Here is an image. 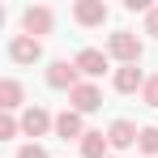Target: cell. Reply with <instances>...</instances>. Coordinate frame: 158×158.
<instances>
[{"label":"cell","instance_id":"cell-11","mask_svg":"<svg viewBox=\"0 0 158 158\" xmlns=\"http://www.w3.org/2000/svg\"><path fill=\"white\" fill-rule=\"evenodd\" d=\"M115 90H120V94L145 90V77H141V69H137V64H124V69H115Z\"/></svg>","mask_w":158,"mask_h":158},{"label":"cell","instance_id":"cell-5","mask_svg":"<svg viewBox=\"0 0 158 158\" xmlns=\"http://www.w3.org/2000/svg\"><path fill=\"white\" fill-rule=\"evenodd\" d=\"M69 98H73V111H81V115L103 107V94H98V85H94V81H81V85L69 94Z\"/></svg>","mask_w":158,"mask_h":158},{"label":"cell","instance_id":"cell-13","mask_svg":"<svg viewBox=\"0 0 158 158\" xmlns=\"http://www.w3.org/2000/svg\"><path fill=\"white\" fill-rule=\"evenodd\" d=\"M0 107H4V115H9L13 107H22V85H17L13 77H4V81H0Z\"/></svg>","mask_w":158,"mask_h":158},{"label":"cell","instance_id":"cell-8","mask_svg":"<svg viewBox=\"0 0 158 158\" xmlns=\"http://www.w3.org/2000/svg\"><path fill=\"white\" fill-rule=\"evenodd\" d=\"M73 17H77L81 26H103L107 22V4L103 0H77L73 4Z\"/></svg>","mask_w":158,"mask_h":158},{"label":"cell","instance_id":"cell-12","mask_svg":"<svg viewBox=\"0 0 158 158\" xmlns=\"http://www.w3.org/2000/svg\"><path fill=\"white\" fill-rule=\"evenodd\" d=\"M107 145H111V141H107V132H85V137H81V158H103L107 154Z\"/></svg>","mask_w":158,"mask_h":158},{"label":"cell","instance_id":"cell-2","mask_svg":"<svg viewBox=\"0 0 158 158\" xmlns=\"http://www.w3.org/2000/svg\"><path fill=\"white\" fill-rule=\"evenodd\" d=\"M47 85H52V90H69V94H73V90L81 85V69H77V64H69V60H56L52 69H47Z\"/></svg>","mask_w":158,"mask_h":158},{"label":"cell","instance_id":"cell-7","mask_svg":"<svg viewBox=\"0 0 158 158\" xmlns=\"http://www.w3.org/2000/svg\"><path fill=\"white\" fill-rule=\"evenodd\" d=\"M81 69V77H103L107 73V52H98V47H85V52H77V60H73Z\"/></svg>","mask_w":158,"mask_h":158},{"label":"cell","instance_id":"cell-15","mask_svg":"<svg viewBox=\"0 0 158 158\" xmlns=\"http://www.w3.org/2000/svg\"><path fill=\"white\" fill-rule=\"evenodd\" d=\"M22 132V124L13 120V115H0V141H9V137H17Z\"/></svg>","mask_w":158,"mask_h":158},{"label":"cell","instance_id":"cell-10","mask_svg":"<svg viewBox=\"0 0 158 158\" xmlns=\"http://www.w3.org/2000/svg\"><path fill=\"white\" fill-rule=\"evenodd\" d=\"M56 132H60V137H64V141H73V137H85V124H81V111H73V107H69V111H60V115H56Z\"/></svg>","mask_w":158,"mask_h":158},{"label":"cell","instance_id":"cell-4","mask_svg":"<svg viewBox=\"0 0 158 158\" xmlns=\"http://www.w3.org/2000/svg\"><path fill=\"white\" fill-rule=\"evenodd\" d=\"M9 56H13L17 64H34V60L43 56V39H30V34H17V39L9 43Z\"/></svg>","mask_w":158,"mask_h":158},{"label":"cell","instance_id":"cell-16","mask_svg":"<svg viewBox=\"0 0 158 158\" xmlns=\"http://www.w3.org/2000/svg\"><path fill=\"white\" fill-rule=\"evenodd\" d=\"M141 98L150 107H158V77H145V90H141Z\"/></svg>","mask_w":158,"mask_h":158},{"label":"cell","instance_id":"cell-17","mask_svg":"<svg viewBox=\"0 0 158 158\" xmlns=\"http://www.w3.org/2000/svg\"><path fill=\"white\" fill-rule=\"evenodd\" d=\"M17 158H47V150H43V145H22Z\"/></svg>","mask_w":158,"mask_h":158},{"label":"cell","instance_id":"cell-18","mask_svg":"<svg viewBox=\"0 0 158 158\" xmlns=\"http://www.w3.org/2000/svg\"><path fill=\"white\" fill-rule=\"evenodd\" d=\"M145 34H158V9L145 13Z\"/></svg>","mask_w":158,"mask_h":158},{"label":"cell","instance_id":"cell-9","mask_svg":"<svg viewBox=\"0 0 158 158\" xmlns=\"http://www.w3.org/2000/svg\"><path fill=\"white\" fill-rule=\"evenodd\" d=\"M47 128H56V120L43 111V107H26V115H22V132L26 137H43Z\"/></svg>","mask_w":158,"mask_h":158},{"label":"cell","instance_id":"cell-3","mask_svg":"<svg viewBox=\"0 0 158 158\" xmlns=\"http://www.w3.org/2000/svg\"><path fill=\"white\" fill-rule=\"evenodd\" d=\"M52 9H47V4H34V9H26V13H22V30H26L30 39H39V34H52Z\"/></svg>","mask_w":158,"mask_h":158},{"label":"cell","instance_id":"cell-14","mask_svg":"<svg viewBox=\"0 0 158 158\" xmlns=\"http://www.w3.org/2000/svg\"><path fill=\"white\" fill-rule=\"evenodd\" d=\"M145 154H158V128H141V141H137Z\"/></svg>","mask_w":158,"mask_h":158},{"label":"cell","instance_id":"cell-6","mask_svg":"<svg viewBox=\"0 0 158 158\" xmlns=\"http://www.w3.org/2000/svg\"><path fill=\"white\" fill-rule=\"evenodd\" d=\"M107 141H111L115 150H128V145H137V141H141V128H137L132 120H115V124L107 128Z\"/></svg>","mask_w":158,"mask_h":158},{"label":"cell","instance_id":"cell-1","mask_svg":"<svg viewBox=\"0 0 158 158\" xmlns=\"http://www.w3.org/2000/svg\"><path fill=\"white\" fill-rule=\"evenodd\" d=\"M141 52H145V43H141L132 30H115V34L107 39V56H115L120 64H137Z\"/></svg>","mask_w":158,"mask_h":158}]
</instances>
